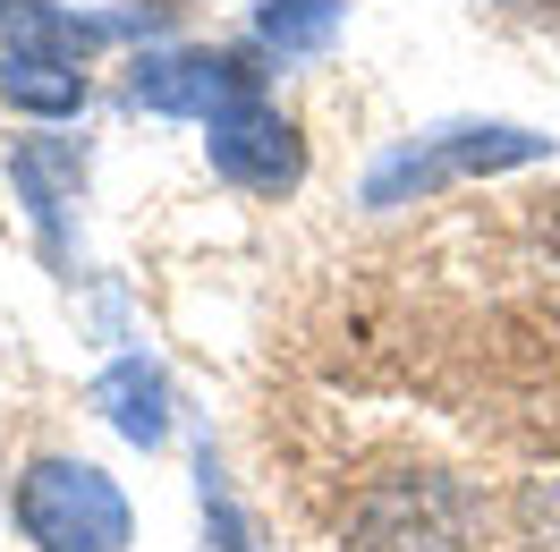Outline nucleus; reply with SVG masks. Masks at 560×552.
<instances>
[{"label":"nucleus","mask_w":560,"mask_h":552,"mask_svg":"<svg viewBox=\"0 0 560 552\" xmlns=\"http://www.w3.org/2000/svg\"><path fill=\"white\" fill-rule=\"evenodd\" d=\"M306 518L331 552H485V493L408 442H349L340 459H298Z\"/></svg>","instance_id":"f257e3e1"},{"label":"nucleus","mask_w":560,"mask_h":552,"mask_svg":"<svg viewBox=\"0 0 560 552\" xmlns=\"http://www.w3.org/2000/svg\"><path fill=\"white\" fill-rule=\"evenodd\" d=\"M18 527L43 552H119L128 544V502L119 484L77 468V459H43L18 476Z\"/></svg>","instance_id":"f03ea898"},{"label":"nucleus","mask_w":560,"mask_h":552,"mask_svg":"<svg viewBox=\"0 0 560 552\" xmlns=\"http://www.w3.org/2000/svg\"><path fill=\"white\" fill-rule=\"evenodd\" d=\"M535 153H544V137H526V128H442L433 145L390 153L383 171L365 179V205H408V196H433L442 179L510 171V162H535Z\"/></svg>","instance_id":"7ed1b4c3"},{"label":"nucleus","mask_w":560,"mask_h":552,"mask_svg":"<svg viewBox=\"0 0 560 552\" xmlns=\"http://www.w3.org/2000/svg\"><path fill=\"white\" fill-rule=\"evenodd\" d=\"M212 128V171L230 179V187H246V196H280V187H298L306 179V145H298V128L280 119L272 103H230L221 119H205Z\"/></svg>","instance_id":"20e7f679"},{"label":"nucleus","mask_w":560,"mask_h":552,"mask_svg":"<svg viewBox=\"0 0 560 552\" xmlns=\"http://www.w3.org/2000/svg\"><path fill=\"white\" fill-rule=\"evenodd\" d=\"M128 94L144 111H171V119H221L230 103L255 94V69L230 51H162V60H137Z\"/></svg>","instance_id":"39448f33"},{"label":"nucleus","mask_w":560,"mask_h":552,"mask_svg":"<svg viewBox=\"0 0 560 552\" xmlns=\"http://www.w3.org/2000/svg\"><path fill=\"white\" fill-rule=\"evenodd\" d=\"M0 94L18 111H43V119H69L85 103V69L60 60V51H9L0 60Z\"/></svg>","instance_id":"423d86ee"},{"label":"nucleus","mask_w":560,"mask_h":552,"mask_svg":"<svg viewBox=\"0 0 560 552\" xmlns=\"http://www.w3.org/2000/svg\"><path fill=\"white\" fill-rule=\"evenodd\" d=\"M331 26H340V0H264L255 9V35L272 51H323Z\"/></svg>","instance_id":"0eeeda50"},{"label":"nucleus","mask_w":560,"mask_h":552,"mask_svg":"<svg viewBox=\"0 0 560 552\" xmlns=\"http://www.w3.org/2000/svg\"><path fill=\"white\" fill-rule=\"evenodd\" d=\"M510 527H518L526 552H560V468L510 484Z\"/></svg>","instance_id":"6e6552de"},{"label":"nucleus","mask_w":560,"mask_h":552,"mask_svg":"<svg viewBox=\"0 0 560 552\" xmlns=\"http://www.w3.org/2000/svg\"><path fill=\"white\" fill-rule=\"evenodd\" d=\"M492 9H510V18H560V0H492Z\"/></svg>","instance_id":"1a4fd4ad"}]
</instances>
